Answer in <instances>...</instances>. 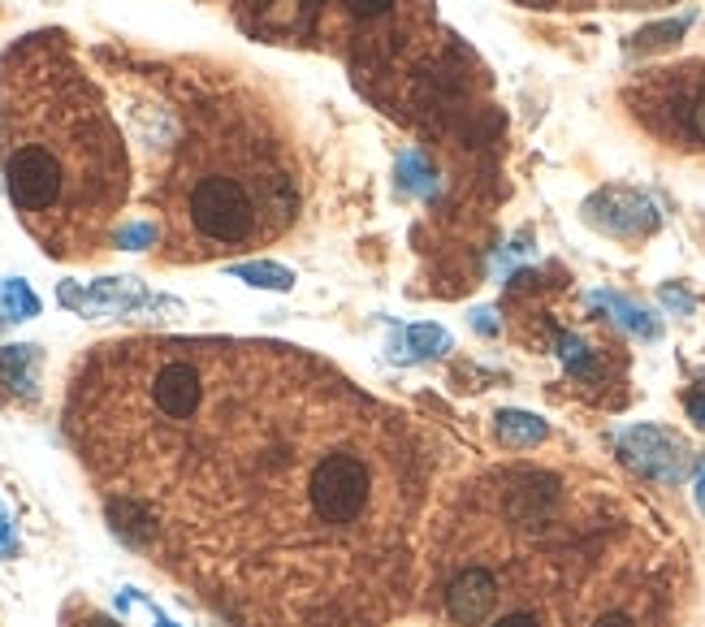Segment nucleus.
Returning <instances> with one entry per match:
<instances>
[{
  "mask_svg": "<svg viewBox=\"0 0 705 627\" xmlns=\"http://www.w3.org/2000/svg\"><path fill=\"white\" fill-rule=\"evenodd\" d=\"M494 428H498V442L506 450H533V446H541L550 437V424L541 416H533V412H498Z\"/></svg>",
  "mask_w": 705,
  "mask_h": 627,
  "instance_id": "obj_11",
  "label": "nucleus"
},
{
  "mask_svg": "<svg viewBox=\"0 0 705 627\" xmlns=\"http://www.w3.org/2000/svg\"><path fill=\"white\" fill-rule=\"evenodd\" d=\"M0 169L18 221L52 261L117 247L130 200L126 135L61 31L0 56Z\"/></svg>",
  "mask_w": 705,
  "mask_h": 627,
  "instance_id": "obj_2",
  "label": "nucleus"
},
{
  "mask_svg": "<svg viewBox=\"0 0 705 627\" xmlns=\"http://www.w3.org/2000/svg\"><path fill=\"white\" fill-rule=\"evenodd\" d=\"M636 117L666 139L671 148H697L705 152V65L684 61L666 65L641 78V87L628 96Z\"/></svg>",
  "mask_w": 705,
  "mask_h": 627,
  "instance_id": "obj_4",
  "label": "nucleus"
},
{
  "mask_svg": "<svg viewBox=\"0 0 705 627\" xmlns=\"http://www.w3.org/2000/svg\"><path fill=\"white\" fill-rule=\"evenodd\" d=\"M70 437L113 532L239 627H377L407 597L415 446L307 351L108 342L74 372Z\"/></svg>",
  "mask_w": 705,
  "mask_h": 627,
  "instance_id": "obj_1",
  "label": "nucleus"
},
{
  "mask_svg": "<svg viewBox=\"0 0 705 627\" xmlns=\"http://www.w3.org/2000/svg\"><path fill=\"white\" fill-rule=\"evenodd\" d=\"M662 304H666V308H671V312H693V299H688V295H684V290H675V286H662Z\"/></svg>",
  "mask_w": 705,
  "mask_h": 627,
  "instance_id": "obj_17",
  "label": "nucleus"
},
{
  "mask_svg": "<svg viewBox=\"0 0 705 627\" xmlns=\"http://www.w3.org/2000/svg\"><path fill=\"white\" fill-rule=\"evenodd\" d=\"M619 446V459L628 468H636L645 480L657 485H684L693 476V450L671 433V428H657V424H632L614 437Z\"/></svg>",
  "mask_w": 705,
  "mask_h": 627,
  "instance_id": "obj_5",
  "label": "nucleus"
},
{
  "mask_svg": "<svg viewBox=\"0 0 705 627\" xmlns=\"http://www.w3.org/2000/svg\"><path fill=\"white\" fill-rule=\"evenodd\" d=\"M4 559H18V523L9 516V507L0 502V563Z\"/></svg>",
  "mask_w": 705,
  "mask_h": 627,
  "instance_id": "obj_16",
  "label": "nucleus"
},
{
  "mask_svg": "<svg viewBox=\"0 0 705 627\" xmlns=\"http://www.w3.org/2000/svg\"><path fill=\"white\" fill-rule=\"evenodd\" d=\"M156 195L165 261L203 264L255 252L299 216V152L252 92L230 87L182 108L173 164Z\"/></svg>",
  "mask_w": 705,
  "mask_h": 627,
  "instance_id": "obj_3",
  "label": "nucleus"
},
{
  "mask_svg": "<svg viewBox=\"0 0 705 627\" xmlns=\"http://www.w3.org/2000/svg\"><path fill=\"white\" fill-rule=\"evenodd\" d=\"M688 22H693V13L671 18V22H662V26H645V31H636V35H632V44H628V53H654V49L675 44V40L688 31Z\"/></svg>",
  "mask_w": 705,
  "mask_h": 627,
  "instance_id": "obj_14",
  "label": "nucleus"
},
{
  "mask_svg": "<svg viewBox=\"0 0 705 627\" xmlns=\"http://www.w3.org/2000/svg\"><path fill=\"white\" fill-rule=\"evenodd\" d=\"M688 416L705 428V394H693V398H688Z\"/></svg>",
  "mask_w": 705,
  "mask_h": 627,
  "instance_id": "obj_19",
  "label": "nucleus"
},
{
  "mask_svg": "<svg viewBox=\"0 0 705 627\" xmlns=\"http://www.w3.org/2000/svg\"><path fill=\"white\" fill-rule=\"evenodd\" d=\"M451 351V333L438 329V325H407L394 333L390 342V355L403 360V364H420V360H438Z\"/></svg>",
  "mask_w": 705,
  "mask_h": 627,
  "instance_id": "obj_9",
  "label": "nucleus"
},
{
  "mask_svg": "<svg viewBox=\"0 0 705 627\" xmlns=\"http://www.w3.org/2000/svg\"><path fill=\"white\" fill-rule=\"evenodd\" d=\"M515 4H528V9H550L555 0H515Z\"/></svg>",
  "mask_w": 705,
  "mask_h": 627,
  "instance_id": "obj_21",
  "label": "nucleus"
},
{
  "mask_svg": "<svg viewBox=\"0 0 705 627\" xmlns=\"http://www.w3.org/2000/svg\"><path fill=\"white\" fill-rule=\"evenodd\" d=\"M40 372H44L40 347H0V394L9 403L31 407L40 398Z\"/></svg>",
  "mask_w": 705,
  "mask_h": 627,
  "instance_id": "obj_8",
  "label": "nucleus"
},
{
  "mask_svg": "<svg viewBox=\"0 0 705 627\" xmlns=\"http://www.w3.org/2000/svg\"><path fill=\"white\" fill-rule=\"evenodd\" d=\"M693 493H697V507H702V516H705V459L697 464V480H693Z\"/></svg>",
  "mask_w": 705,
  "mask_h": 627,
  "instance_id": "obj_20",
  "label": "nucleus"
},
{
  "mask_svg": "<svg viewBox=\"0 0 705 627\" xmlns=\"http://www.w3.org/2000/svg\"><path fill=\"white\" fill-rule=\"evenodd\" d=\"M593 304L614 316V325H619V329H628L632 338H645V342H657V338H662V325H657V316H650L645 308H641V304H632L628 295L598 290V295H593Z\"/></svg>",
  "mask_w": 705,
  "mask_h": 627,
  "instance_id": "obj_10",
  "label": "nucleus"
},
{
  "mask_svg": "<svg viewBox=\"0 0 705 627\" xmlns=\"http://www.w3.org/2000/svg\"><path fill=\"white\" fill-rule=\"evenodd\" d=\"M56 299L78 316H130L139 312V308H156V299L144 290V281H135V277H104V281H92V286L65 281L56 290Z\"/></svg>",
  "mask_w": 705,
  "mask_h": 627,
  "instance_id": "obj_7",
  "label": "nucleus"
},
{
  "mask_svg": "<svg viewBox=\"0 0 705 627\" xmlns=\"http://www.w3.org/2000/svg\"><path fill=\"white\" fill-rule=\"evenodd\" d=\"M593 627H636V619H632L628 610H602V615L593 619Z\"/></svg>",
  "mask_w": 705,
  "mask_h": 627,
  "instance_id": "obj_18",
  "label": "nucleus"
},
{
  "mask_svg": "<svg viewBox=\"0 0 705 627\" xmlns=\"http://www.w3.org/2000/svg\"><path fill=\"white\" fill-rule=\"evenodd\" d=\"M230 273L248 286H260V290H291L295 286V273L286 264L273 261H252V264H230Z\"/></svg>",
  "mask_w": 705,
  "mask_h": 627,
  "instance_id": "obj_13",
  "label": "nucleus"
},
{
  "mask_svg": "<svg viewBox=\"0 0 705 627\" xmlns=\"http://www.w3.org/2000/svg\"><path fill=\"white\" fill-rule=\"evenodd\" d=\"M558 360L567 364L571 376H580V381H589V376L598 372V355H593L576 333H558Z\"/></svg>",
  "mask_w": 705,
  "mask_h": 627,
  "instance_id": "obj_15",
  "label": "nucleus"
},
{
  "mask_svg": "<svg viewBox=\"0 0 705 627\" xmlns=\"http://www.w3.org/2000/svg\"><path fill=\"white\" fill-rule=\"evenodd\" d=\"M40 316V299L22 277H0V320H31Z\"/></svg>",
  "mask_w": 705,
  "mask_h": 627,
  "instance_id": "obj_12",
  "label": "nucleus"
},
{
  "mask_svg": "<svg viewBox=\"0 0 705 627\" xmlns=\"http://www.w3.org/2000/svg\"><path fill=\"white\" fill-rule=\"evenodd\" d=\"M585 221L610 238H645L662 225V212L650 195L632 187H602L598 195L585 200Z\"/></svg>",
  "mask_w": 705,
  "mask_h": 627,
  "instance_id": "obj_6",
  "label": "nucleus"
}]
</instances>
